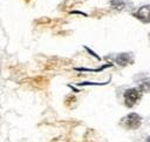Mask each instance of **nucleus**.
Here are the masks:
<instances>
[{
	"mask_svg": "<svg viewBox=\"0 0 150 142\" xmlns=\"http://www.w3.org/2000/svg\"><path fill=\"white\" fill-rule=\"evenodd\" d=\"M115 60L120 66H127L132 61V55L130 53H121L116 56Z\"/></svg>",
	"mask_w": 150,
	"mask_h": 142,
	"instance_id": "4",
	"label": "nucleus"
},
{
	"mask_svg": "<svg viewBox=\"0 0 150 142\" xmlns=\"http://www.w3.org/2000/svg\"><path fill=\"white\" fill-rule=\"evenodd\" d=\"M145 142H150V136H149V137H148V138L145 140Z\"/></svg>",
	"mask_w": 150,
	"mask_h": 142,
	"instance_id": "6",
	"label": "nucleus"
},
{
	"mask_svg": "<svg viewBox=\"0 0 150 142\" xmlns=\"http://www.w3.org/2000/svg\"><path fill=\"white\" fill-rule=\"evenodd\" d=\"M141 99V92L136 88H129L124 92V103L127 107H134Z\"/></svg>",
	"mask_w": 150,
	"mask_h": 142,
	"instance_id": "2",
	"label": "nucleus"
},
{
	"mask_svg": "<svg viewBox=\"0 0 150 142\" xmlns=\"http://www.w3.org/2000/svg\"><path fill=\"white\" fill-rule=\"evenodd\" d=\"M121 123L128 129H137V128L141 127L142 117L136 113H131V114L127 115L125 117H123Z\"/></svg>",
	"mask_w": 150,
	"mask_h": 142,
	"instance_id": "1",
	"label": "nucleus"
},
{
	"mask_svg": "<svg viewBox=\"0 0 150 142\" xmlns=\"http://www.w3.org/2000/svg\"><path fill=\"white\" fill-rule=\"evenodd\" d=\"M139 90L145 92V93L150 92V79L149 77H145L144 80L139 82Z\"/></svg>",
	"mask_w": 150,
	"mask_h": 142,
	"instance_id": "5",
	"label": "nucleus"
},
{
	"mask_svg": "<svg viewBox=\"0 0 150 142\" xmlns=\"http://www.w3.org/2000/svg\"><path fill=\"white\" fill-rule=\"evenodd\" d=\"M136 18L138 20H141L142 22H145V23H149L150 22V5H144L142 6L137 13L135 14Z\"/></svg>",
	"mask_w": 150,
	"mask_h": 142,
	"instance_id": "3",
	"label": "nucleus"
}]
</instances>
